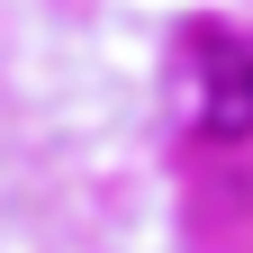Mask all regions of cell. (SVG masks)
I'll use <instances>...</instances> for the list:
<instances>
[{"instance_id":"6da1fadb","label":"cell","mask_w":253,"mask_h":253,"mask_svg":"<svg viewBox=\"0 0 253 253\" xmlns=\"http://www.w3.org/2000/svg\"><path fill=\"white\" fill-rule=\"evenodd\" d=\"M181 118L199 145L253 136V45L244 37H190L181 45Z\"/></svg>"}]
</instances>
